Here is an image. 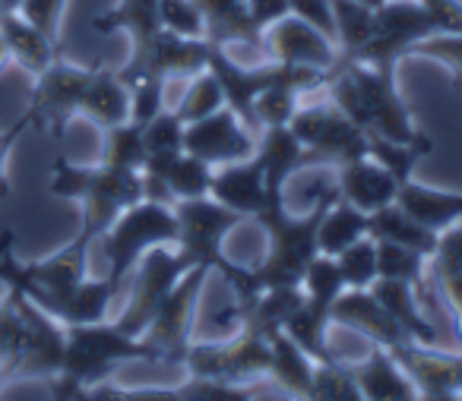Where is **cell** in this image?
<instances>
[{
    "instance_id": "obj_9",
    "label": "cell",
    "mask_w": 462,
    "mask_h": 401,
    "mask_svg": "<svg viewBox=\"0 0 462 401\" xmlns=\"http://www.w3.org/2000/svg\"><path fill=\"white\" fill-rule=\"evenodd\" d=\"M301 146L308 149L314 165L339 168L346 161L365 159L367 155V130L358 127L346 111H339L333 102H301L289 123Z\"/></svg>"
},
{
    "instance_id": "obj_23",
    "label": "cell",
    "mask_w": 462,
    "mask_h": 401,
    "mask_svg": "<svg viewBox=\"0 0 462 401\" xmlns=\"http://www.w3.org/2000/svg\"><path fill=\"white\" fill-rule=\"evenodd\" d=\"M209 196L218 199L222 205H228V209H235L245 218L257 215V212L263 209L266 199H270L266 180H263V168H260L257 155L212 168Z\"/></svg>"
},
{
    "instance_id": "obj_37",
    "label": "cell",
    "mask_w": 462,
    "mask_h": 401,
    "mask_svg": "<svg viewBox=\"0 0 462 401\" xmlns=\"http://www.w3.org/2000/svg\"><path fill=\"white\" fill-rule=\"evenodd\" d=\"M377 269H380V278L405 281V285L415 287L421 297L430 291L428 256H421L418 250H409V247H402V243L377 241Z\"/></svg>"
},
{
    "instance_id": "obj_24",
    "label": "cell",
    "mask_w": 462,
    "mask_h": 401,
    "mask_svg": "<svg viewBox=\"0 0 462 401\" xmlns=\"http://www.w3.org/2000/svg\"><path fill=\"white\" fill-rule=\"evenodd\" d=\"M355 382L361 388V398L367 401H415L418 388L411 376L402 369L390 348L371 344V354L365 360H352Z\"/></svg>"
},
{
    "instance_id": "obj_54",
    "label": "cell",
    "mask_w": 462,
    "mask_h": 401,
    "mask_svg": "<svg viewBox=\"0 0 462 401\" xmlns=\"http://www.w3.org/2000/svg\"><path fill=\"white\" fill-rule=\"evenodd\" d=\"M10 64H14V58H10V48H7V41H4V35H0V73L7 70Z\"/></svg>"
},
{
    "instance_id": "obj_50",
    "label": "cell",
    "mask_w": 462,
    "mask_h": 401,
    "mask_svg": "<svg viewBox=\"0 0 462 401\" xmlns=\"http://www.w3.org/2000/svg\"><path fill=\"white\" fill-rule=\"evenodd\" d=\"M289 10L310 26H317L323 35L336 41V23H333V4L329 0H289Z\"/></svg>"
},
{
    "instance_id": "obj_41",
    "label": "cell",
    "mask_w": 462,
    "mask_h": 401,
    "mask_svg": "<svg viewBox=\"0 0 462 401\" xmlns=\"http://www.w3.org/2000/svg\"><path fill=\"white\" fill-rule=\"evenodd\" d=\"M102 165L124 168V171H143L146 165V140H143V127L134 121L117 123V127L102 130Z\"/></svg>"
},
{
    "instance_id": "obj_4",
    "label": "cell",
    "mask_w": 462,
    "mask_h": 401,
    "mask_svg": "<svg viewBox=\"0 0 462 401\" xmlns=\"http://www.w3.org/2000/svg\"><path fill=\"white\" fill-rule=\"evenodd\" d=\"M130 360H146L159 363L155 348L140 335L124 332L115 319H102V323H86V325H67V348H64V363L60 369H67L70 376H77L86 386L105 382L115 373L121 363Z\"/></svg>"
},
{
    "instance_id": "obj_39",
    "label": "cell",
    "mask_w": 462,
    "mask_h": 401,
    "mask_svg": "<svg viewBox=\"0 0 462 401\" xmlns=\"http://www.w3.org/2000/svg\"><path fill=\"white\" fill-rule=\"evenodd\" d=\"M333 4L336 23V45L342 58H358V51L367 45L374 29V7L358 0H329Z\"/></svg>"
},
{
    "instance_id": "obj_1",
    "label": "cell",
    "mask_w": 462,
    "mask_h": 401,
    "mask_svg": "<svg viewBox=\"0 0 462 401\" xmlns=\"http://www.w3.org/2000/svg\"><path fill=\"white\" fill-rule=\"evenodd\" d=\"M333 190H327L308 212H289L285 196H270L263 203V209L257 212V224L270 237V250H266L263 262L254 269L235 266V272L228 275L231 291L251 294L263 291V287H279V285H301L304 269L310 266L320 250H317V228H320L323 209H327Z\"/></svg>"
},
{
    "instance_id": "obj_8",
    "label": "cell",
    "mask_w": 462,
    "mask_h": 401,
    "mask_svg": "<svg viewBox=\"0 0 462 401\" xmlns=\"http://www.w3.org/2000/svg\"><path fill=\"white\" fill-rule=\"evenodd\" d=\"M197 262L178 250L174 243L165 247H152L149 253H143V260L136 262V269L127 278V300H124L121 313L115 316V323L130 335H143V329L152 319L155 306L168 297L174 285L180 281V275L190 272Z\"/></svg>"
},
{
    "instance_id": "obj_56",
    "label": "cell",
    "mask_w": 462,
    "mask_h": 401,
    "mask_svg": "<svg viewBox=\"0 0 462 401\" xmlns=\"http://www.w3.org/2000/svg\"><path fill=\"white\" fill-rule=\"evenodd\" d=\"M358 4H367V7H380L383 0H358Z\"/></svg>"
},
{
    "instance_id": "obj_22",
    "label": "cell",
    "mask_w": 462,
    "mask_h": 401,
    "mask_svg": "<svg viewBox=\"0 0 462 401\" xmlns=\"http://www.w3.org/2000/svg\"><path fill=\"white\" fill-rule=\"evenodd\" d=\"M333 187L346 203H352L355 209L367 212V215L374 209H383V205L396 203V193H399V180L380 161H374L371 155L336 168Z\"/></svg>"
},
{
    "instance_id": "obj_16",
    "label": "cell",
    "mask_w": 462,
    "mask_h": 401,
    "mask_svg": "<svg viewBox=\"0 0 462 401\" xmlns=\"http://www.w3.org/2000/svg\"><path fill=\"white\" fill-rule=\"evenodd\" d=\"M263 48L266 60L276 64H291V67H314V70H333L339 64V45L329 35H323L317 26H310L308 20L289 14L279 23H273L263 32Z\"/></svg>"
},
{
    "instance_id": "obj_2",
    "label": "cell",
    "mask_w": 462,
    "mask_h": 401,
    "mask_svg": "<svg viewBox=\"0 0 462 401\" xmlns=\"http://www.w3.org/2000/svg\"><path fill=\"white\" fill-rule=\"evenodd\" d=\"M323 92L367 133H380L396 142L424 140V133L411 121L409 105L396 89V73L380 70L365 60L339 58V64L329 70Z\"/></svg>"
},
{
    "instance_id": "obj_14",
    "label": "cell",
    "mask_w": 462,
    "mask_h": 401,
    "mask_svg": "<svg viewBox=\"0 0 462 401\" xmlns=\"http://www.w3.org/2000/svg\"><path fill=\"white\" fill-rule=\"evenodd\" d=\"M209 58V41L193 39V35H178L162 29L152 41L130 51V60L117 70L124 83H134L140 77H162V79H190L199 70H206Z\"/></svg>"
},
{
    "instance_id": "obj_35",
    "label": "cell",
    "mask_w": 462,
    "mask_h": 401,
    "mask_svg": "<svg viewBox=\"0 0 462 401\" xmlns=\"http://www.w3.org/2000/svg\"><path fill=\"white\" fill-rule=\"evenodd\" d=\"M270 376L295 398H308L310 395V376H314V357L304 348H298L285 332L270 335Z\"/></svg>"
},
{
    "instance_id": "obj_43",
    "label": "cell",
    "mask_w": 462,
    "mask_h": 401,
    "mask_svg": "<svg viewBox=\"0 0 462 401\" xmlns=\"http://www.w3.org/2000/svg\"><path fill=\"white\" fill-rule=\"evenodd\" d=\"M336 266H339V275H342V281H346V287L367 291V287L380 278L377 241H374L371 234H365L361 241H355L352 247H346L339 256H336Z\"/></svg>"
},
{
    "instance_id": "obj_26",
    "label": "cell",
    "mask_w": 462,
    "mask_h": 401,
    "mask_svg": "<svg viewBox=\"0 0 462 401\" xmlns=\"http://www.w3.org/2000/svg\"><path fill=\"white\" fill-rule=\"evenodd\" d=\"M396 203L415 222H421L424 228L437 231V234L462 222V190H434V187H424L411 178L399 184Z\"/></svg>"
},
{
    "instance_id": "obj_27",
    "label": "cell",
    "mask_w": 462,
    "mask_h": 401,
    "mask_svg": "<svg viewBox=\"0 0 462 401\" xmlns=\"http://www.w3.org/2000/svg\"><path fill=\"white\" fill-rule=\"evenodd\" d=\"M79 114L89 117L102 130L130 121V86L117 77V70L111 73L102 64L96 67L83 92V102H79Z\"/></svg>"
},
{
    "instance_id": "obj_3",
    "label": "cell",
    "mask_w": 462,
    "mask_h": 401,
    "mask_svg": "<svg viewBox=\"0 0 462 401\" xmlns=\"http://www.w3.org/2000/svg\"><path fill=\"white\" fill-rule=\"evenodd\" d=\"M51 196L73 199L83 205V228L79 234L98 241L105 228L121 215L127 205L143 199V171H124L111 165H73L70 159H54L51 165Z\"/></svg>"
},
{
    "instance_id": "obj_51",
    "label": "cell",
    "mask_w": 462,
    "mask_h": 401,
    "mask_svg": "<svg viewBox=\"0 0 462 401\" xmlns=\"http://www.w3.org/2000/svg\"><path fill=\"white\" fill-rule=\"evenodd\" d=\"M26 130H32V121H29L26 111H23V114L16 117V121L10 123L7 130H0V199H7V196H10L7 161H10V152H14V146L20 142V136L26 133Z\"/></svg>"
},
{
    "instance_id": "obj_13",
    "label": "cell",
    "mask_w": 462,
    "mask_h": 401,
    "mask_svg": "<svg viewBox=\"0 0 462 401\" xmlns=\"http://www.w3.org/2000/svg\"><path fill=\"white\" fill-rule=\"evenodd\" d=\"M14 300L16 310H20V342H16L14 363H10V376L48 379L64 363L67 325L58 323L51 313H45L39 304H32L23 294H14Z\"/></svg>"
},
{
    "instance_id": "obj_7",
    "label": "cell",
    "mask_w": 462,
    "mask_h": 401,
    "mask_svg": "<svg viewBox=\"0 0 462 401\" xmlns=\"http://www.w3.org/2000/svg\"><path fill=\"white\" fill-rule=\"evenodd\" d=\"M270 338L257 329L241 325L222 342H190L180 357L190 376L228 382H254L257 376H270Z\"/></svg>"
},
{
    "instance_id": "obj_52",
    "label": "cell",
    "mask_w": 462,
    "mask_h": 401,
    "mask_svg": "<svg viewBox=\"0 0 462 401\" xmlns=\"http://www.w3.org/2000/svg\"><path fill=\"white\" fill-rule=\"evenodd\" d=\"M437 35H462V0H421Z\"/></svg>"
},
{
    "instance_id": "obj_45",
    "label": "cell",
    "mask_w": 462,
    "mask_h": 401,
    "mask_svg": "<svg viewBox=\"0 0 462 401\" xmlns=\"http://www.w3.org/2000/svg\"><path fill=\"white\" fill-rule=\"evenodd\" d=\"M184 130L187 123L174 108H162L149 123H143V140L149 155H174L184 152Z\"/></svg>"
},
{
    "instance_id": "obj_28",
    "label": "cell",
    "mask_w": 462,
    "mask_h": 401,
    "mask_svg": "<svg viewBox=\"0 0 462 401\" xmlns=\"http://www.w3.org/2000/svg\"><path fill=\"white\" fill-rule=\"evenodd\" d=\"M0 35L7 41L14 64H20L32 77H39L54 58H60L58 41L48 39L39 26H32L20 10L16 14H0Z\"/></svg>"
},
{
    "instance_id": "obj_19",
    "label": "cell",
    "mask_w": 462,
    "mask_h": 401,
    "mask_svg": "<svg viewBox=\"0 0 462 401\" xmlns=\"http://www.w3.org/2000/svg\"><path fill=\"white\" fill-rule=\"evenodd\" d=\"M203 14L206 41L225 48V51H251L254 58L266 60L263 32L254 26L245 0H197Z\"/></svg>"
},
{
    "instance_id": "obj_48",
    "label": "cell",
    "mask_w": 462,
    "mask_h": 401,
    "mask_svg": "<svg viewBox=\"0 0 462 401\" xmlns=\"http://www.w3.org/2000/svg\"><path fill=\"white\" fill-rule=\"evenodd\" d=\"M159 20H162V29H168V32L206 39L203 14H199L197 0H159Z\"/></svg>"
},
{
    "instance_id": "obj_29",
    "label": "cell",
    "mask_w": 462,
    "mask_h": 401,
    "mask_svg": "<svg viewBox=\"0 0 462 401\" xmlns=\"http://www.w3.org/2000/svg\"><path fill=\"white\" fill-rule=\"evenodd\" d=\"M371 294L386 306L396 325L411 338V342L421 344H437V329L428 316L421 313V294L415 291L405 281H393V278H377L371 285Z\"/></svg>"
},
{
    "instance_id": "obj_17",
    "label": "cell",
    "mask_w": 462,
    "mask_h": 401,
    "mask_svg": "<svg viewBox=\"0 0 462 401\" xmlns=\"http://www.w3.org/2000/svg\"><path fill=\"white\" fill-rule=\"evenodd\" d=\"M396 360L411 376L418 398L424 401H453L462 398V354L437 351V344L402 342L393 348Z\"/></svg>"
},
{
    "instance_id": "obj_10",
    "label": "cell",
    "mask_w": 462,
    "mask_h": 401,
    "mask_svg": "<svg viewBox=\"0 0 462 401\" xmlns=\"http://www.w3.org/2000/svg\"><path fill=\"white\" fill-rule=\"evenodd\" d=\"M430 35H437V29L421 0H383L380 7H374L371 39L352 60L396 73L399 60L409 58L411 48Z\"/></svg>"
},
{
    "instance_id": "obj_40",
    "label": "cell",
    "mask_w": 462,
    "mask_h": 401,
    "mask_svg": "<svg viewBox=\"0 0 462 401\" xmlns=\"http://www.w3.org/2000/svg\"><path fill=\"white\" fill-rule=\"evenodd\" d=\"M308 401H361V388L355 382L352 360H342L336 354L327 357V360H314Z\"/></svg>"
},
{
    "instance_id": "obj_55",
    "label": "cell",
    "mask_w": 462,
    "mask_h": 401,
    "mask_svg": "<svg viewBox=\"0 0 462 401\" xmlns=\"http://www.w3.org/2000/svg\"><path fill=\"white\" fill-rule=\"evenodd\" d=\"M23 7V0H0V14H16Z\"/></svg>"
},
{
    "instance_id": "obj_44",
    "label": "cell",
    "mask_w": 462,
    "mask_h": 401,
    "mask_svg": "<svg viewBox=\"0 0 462 401\" xmlns=\"http://www.w3.org/2000/svg\"><path fill=\"white\" fill-rule=\"evenodd\" d=\"M257 388L251 382H228V379H209V376H190L178 386L180 401H245L254 398Z\"/></svg>"
},
{
    "instance_id": "obj_47",
    "label": "cell",
    "mask_w": 462,
    "mask_h": 401,
    "mask_svg": "<svg viewBox=\"0 0 462 401\" xmlns=\"http://www.w3.org/2000/svg\"><path fill=\"white\" fill-rule=\"evenodd\" d=\"M165 83L162 77H140L130 83V121L143 127L165 108Z\"/></svg>"
},
{
    "instance_id": "obj_32",
    "label": "cell",
    "mask_w": 462,
    "mask_h": 401,
    "mask_svg": "<svg viewBox=\"0 0 462 401\" xmlns=\"http://www.w3.org/2000/svg\"><path fill=\"white\" fill-rule=\"evenodd\" d=\"M92 29L102 35L111 32H127L130 45L143 48L146 41H152L162 32L159 20V0H117V7H111L108 14L96 16ZM130 48V51H134Z\"/></svg>"
},
{
    "instance_id": "obj_11",
    "label": "cell",
    "mask_w": 462,
    "mask_h": 401,
    "mask_svg": "<svg viewBox=\"0 0 462 401\" xmlns=\"http://www.w3.org/2000/svg\"><path fill=\"white\" fill-rule=\"evenodd\" d=\"M209 269L193 266L190 272L180 275L178 285L168 291V297L155 306L152 319L143 329L140 338H146L159 354V363H180L187 344L193 342V323H197V306L203 285L209 278Z\"/></svg>"
},
{
    "instance_id": "obj_36",
    "label": "cell",
    "mask_w": 462,
    "mask_h": 401,
    "mask_svg": "<svg viewBox=\"0 0 462 401\" xmlns=\"http://www.w3.org/2000/svg\"><path fill=\"white\" fill-rule=\"evenodd\" d=\"M430 149H434L430 136H424V140H418V142H396L380 133H367V155H371L374 161H380L399 184L411 180L415 168L421 165V159H428Z\"/></svg>"
},
{
    "instance_id": "obj_15",
    "label": "cell",
    "mask_w": 462,
    "mask_h": 401,
    "mask_svg": "<svg viewBox=\"0 0 462 401\" xmlns=\"http://www.w3.org/2000/svg\"><path fill=\"white\" fill-rule=\"evenodd\" d=\"M184 152L203 159L206 165L218 168L228 161L251 159L257 152V130H251L235 111L225 108L212 111L209 117L187 123L184 130Z\"/></svg>"
},
{
    "instance_id": "obj_46",
    "label": "cell",
    "mask_w": 462,
    "mask_h": 401,
    "mask_svg": "<svg viewBox=\"0 0 462 401\" xmlns=\"http://www.w3.org/2000/svg\"><path fill=\"white\" fill-rule=\"evenodd\" d=\"M409 58H424V60H434V64L447 67L453 73V83L456 89L462 92V35H430V39L418 41L411 48Z\"/></svg>"
},
{
    "instance_id": "obj_33",
    "label": "cell",
    "mask_w": 462,
    "mask_h": 401,
    "mask_svg": "<svg viewBox=\"0 0 462 401\" xmlns=\"http://www.w3.org/2000/svg\"><path fill=\"white\" fill-rule=\"evenodd\" d=\"M365 234H371V231H367V212L346 203L333 187V196H329L327 209H323V218H320V228H317V250L327 256H339L342 250L352 247V243L361 241Z\"/></svg>"
},
{
    "instance_id": "obj_12",
    "label": "cell",
    "mask_w": 462,
    "mask_h": 401,
    "mask_svg": "<svg viewBox=\"0 0 462 401\" xmlns=\"http://www.w3.org/2000/svg\"><path fill=\"white\" fill-rule=\"evenodd\" d=\"M96 67H79L64 58H54L35 77V89L26 108L32 130H45L54 140H64L67 123L79 114V102H83V92L89 86Z\"/></svg>"
},
{
    "instance_id": "obj_38",
    "label": "cell",
    "mask_w": 462,
    "mask_h": 401,
    "mask_svg": "<svg viewBox=\"0 0 462 401\" xmlns=\"http://www.w3.org/2000/svg\"><path fill=\"white\" fill-rule=\"evenodd\" d=\"M301 287H304V304L314 313H320L323 319H329V310H333L336 297L346 291V281H342L339 266H336V256L317 253L314 260H310V266L304 269ZM329 323H333V319H329Z\"/></svg>"
},
{
    "instance_id": "obj_31",
    "label": "cell",
    "mask_w": 462,
    "mask_h": 401,
    "mask_svg": "<svg viewBox=\"0 0 462 401\" xmlns=\"http://www.w3.org/2000/svg\"><path fill=\"white\" fill-rule=\"evenodd\" d=\"M367 231H371L374 241H390V243H402L409 250H418L421 256H434L437 250V241L440 234L430 228H424L421 222L409 215L399 203H390L383 209H374L367 215Z\"/></svg>"
},
{
    "instance_id": "obj_30",
    "label": "cell",
    "mask_w": 462,
    "mask_h": 401,
    "mask_svg": "<svg viewBox=\"0 0 462 401\" xmlns=\"http://www.w3.org/2000/svg\"><path fill=\"white\" fill-rule=\"evenodd\" d=\"M146 174H155L168 184L174 203L178 199H199L209 196L212 184V165H206L203 159L190 152H174V155H146Z\"/></svg>"
},
{
    "instance_id": "obj_18",
    "label": "cell",
    "mask_w": 462,
    "mask_h": 401,
    "mask_svg": "<svg viewBox=\"0 0 462 401\" xmlns=\"http://www.w3.org/2000/svg\"><path fill=\"white\" fill-rule=\"evenodd\" d=\"M206 67L216 73V79L222 83L225 92V105H228L241 121L251 130H257V114H254V102L257 96L279 77V64L276 60H263V64H245V60L231 58L225 48L212 45L209 41V58ZM260 133V130H257Z\"/></svg>"
},
{
    "instance_id": "obj_21",
    "label": "cell",
    "mask_w": 462,
    "mask_h": 401,
    "mask_svg": "<svg viewBox=\"0 0 462 401\" xmlns=\"http://www.w3.org/2000/svg\"><path fill=\"white\" fill-rule=\"evenodd\" d=\"M257 161L263 168L266 193L270 196H285V187L295 178L298 171L310 168L308 149L301 146V140L295 136V130L285 123V127H263L257 133Z\"/></svg>"
},
{
    "instance_id": "obj_6",
    "label": "cell",
    "mask_w": 462,
    "mask_h": 401,
    "mask_svg": "<svg viewBox=\"0 0 462 401\" xmlns=\"http://www.w3.org/2000/svg\"><path fill=\"white\" fill-rule=\"evenodd\" d=\"M178 215V241L174 247L184 250L197 266H206L209 272H218L228 278L235 272V262L225 256V237L245 222L235 209L222 205L212 196L199 199H178L174 203Z\"/></svg>"
},
{
    "instance_id": "obj_25",
    "label": "cell",
    "mask_w": 462,
    "mask_h": 401,
    "mask_svg": "<svg viewBox=\"0 0 462 401\" xmlns=\"http://www.w3.org/2000/svg\"><path fill=\"white\" fill-rule=\"evenodd\" d=\"M428 272L430 287L443 297L453 316V329L462 342V222L440 234L434 256L428 260Z\"/></svg>"
},
{
    "instance_id": "obj_34",
    "label": "cell",
    "mask_w": 462,
    "mask_h": 401,
    "mask_svg": "<svg viewBox=\"0 0 462 401\" xmlns=\"http://www.w3.org/2000/svg\"><path fill=\"white\" fill-rule=\"evenodd\" d=\"M127 285H117L115 278H89L86 275L83 281L77 285V291L60 304V310L54 313V319L64 325H86V323H102L108 319L111 313V304L115 297L124 291Z\"/></svg>"
},
{
    "instance_id": "obj_42",
    "label": "cell",
    "mask_w": 462,
    "mask_h": 401,
    "mask_svg": "<svg viewBox=\"0 0 462 401\" xmlns=\"http://www.w3.org/2000/svg\"><path fill=\"white\" fill-rule=\"evenodd\" d=\"M218 108H225V92H222V83H218L216 73H212L209 67L199 70L197 77H190L180 102L174 105V111H178V117L184 123H193V121H199V117H209L212 111H218Z\"/></svg>"
},
{
    "instance_id": "obj_53",
    "label": "cell",
    "mask_w": 462,
    "mask_h": 401,
    "mask_svg": "<svg viewBox=\"0 0 462 401\" xmlns=\"http://www.w3.org/2000/svg\"><path fill=\"white\" fill-rule=\"evenodd\" d=\"M247 4V14H251L254 26L260 29V32H266V29L273 26V23H279L282 16H289V0H245Z\"/></svg>"
},
{
    "instance_id": "obj_20",
    "label": "cell",
    "mask_w": 462,
    "mask_h": 401,
    "mask_svg": "<svg viewBox=\"0 0 462 401\" xmlns=\"http://www.w3.org/2000/svg\"><path fill=\"white\" fill-rule=\"evenodd\" d=\"M329 319H333V325L358 332V335H365L371 344H383V348H390V351L396 348V344L409 342V335L399 329L396 319L386 313V306L374 297L371 287H367V291L346 287V291L336 297L333 310H329Z\"/></svg>"
},
{
    "instance_id": "obj_5",
    "label": "cell",
    "mask_w": 462,
    "mask_h": 401,
    "mask_svg": "<svg viewBox=\"0 0 462 401\" xmlns=\"http://www.w3.org/2000/svg\"><path fill=\"white\" fill-rule=\"evenodd\" d=\"M178 241V215L174 205L152 203V199H140V203L127 205L108 228L98 234L102 253L108 260V278L117 285H127L130 272L143 253L152 247H165V243Z\"/></svg>"
},
{
    "instance_id": "obj_49",
    "label": "cell",
    "mask_w": 462,
    "mask_h": 401,
    "mask_svg": "<svg viewBox=\"0 0 462 401\" xmlns=\"http://www.w3.org/2000/svg\"><path fill=\"white\" fill-rule=\"evenodd\" d=\"M67 0H23L20 14L26 16L32 26H39L48 39L60 41V23H64Z\"/></svg>"
}]
</instances>
